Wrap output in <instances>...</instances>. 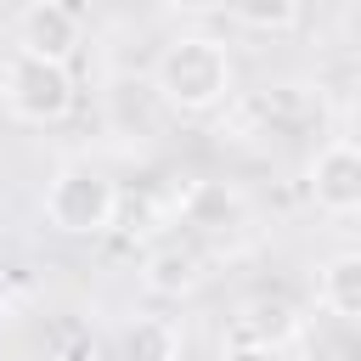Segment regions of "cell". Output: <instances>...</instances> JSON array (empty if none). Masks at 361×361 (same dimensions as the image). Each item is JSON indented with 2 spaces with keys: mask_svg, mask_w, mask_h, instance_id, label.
I'll list each match as a JSON object with an SVG mask.
<instances>
[{
  "mask_svg": "<svg viewBox=\"0 0 361 361\" xmlns=\"http://www.w3.org/2000/svg\"><path fill=\"white\" fill-rule=\"evenodd\" d=\"M231 85H237V68H231V51L226 39L214 34H175L158 62H152V90L175 107V113H214L231 102Z\"/></svg>",
  "mask_w": 361,
  "mask_h": 361,
  "instance_id": "6da1fadb",
  "label": "cell"
},
{
  "mask_svg": "<svg viewBox=\"0 0 361 361\" xmlns=\"http://www.w3.org/2000/svg\"><path fill=\"white\" fill-rule=\"evenodd\" d=\"M39 214H45V226L62 231V237H102V231H113V220H118V186H113L96 164H62V169L45 180Z\"/></svg>",
  "mask_w": 361,
  "mask_h": 361,
  "instance_id": "7a4b0ae2",
  "label": "cell"
},
{
  "mask_svg": "<svg viewBox=\"0 0 361 361\" xmlns=\"http://www.w3.org/2000/svg\"><path fill=\"white\" fill-rule=\"evenodd\" d=\"M0 102L23 124H56L73 107V73L62 62H39V56L11 51L0 62Z\"/></svg>",
  "mask_w": 361,
  "mask_h": 361,
  "instance_id": "3957f363",
  "label": "cell"
},
{
  "mask_svg": "<svg viewBox=\"0 0 361 361\" xmlns=\"http://www.w3.org/2000/svg\"><path fill=\"white\" fill-rule=\"evenodd\" d=\"M11 34H17V51H23V56L62 62V68H68L73 51L85 45V23H79V11L62 6V0H34V6H23L17 23H11Z\"/></svg>",
  "mask_w": 361,
  "mask_h": 361,
  "instance_id": "277c9868",
  "label": "cell"
},
{
  "mask_svg": "<svg viewBox=\"0 0 361 361\" xmlns=\"http://www.w3.org/2000/svg\"><path fill=\"white\" fill-rule=\"evenodd\" d=\"M305 186L316 197L322 214H361V141H327L310 169H305Z\"/></svg>",
  "mask_w": 361,
  "mask_h": 361,
  "instance_id": "5b68a950",
  "label": "cell"
},
{
  "mask_svg": "<svg viewBox=\"0 0 361 361\" xmlns=\"http://www.w3.org/2000/svg\"><path fill=\"white\" fill-rule=\"evenodd\" d=\"M299 327H305V316L288 305V299H248L237 316H231V338H243V344H259V350H276L282 355V344L288 338H299Z\"/></svg>",
  "mask_w": 361,
  "mask_h": 361,
  "instance_id": "8992f818",
  "label": "cell"
},
{
  "mask_svg": "<svg viewBox=\"0 0 361 361\" xmlns=\"http://www.w3.org/2000/svg\"><path fill=\"white\" fill-rule=\"evenodd\" d=\"M197 282H203V259H197V248H186V243H164V248H152L147 265H141V288L158 293V299H180V293H192Z\"/></svg>",
  "mask_w": 361,
  "mask_h": 361,
  "instance_id": "52a82bcc",
  "label": "cell"
},
{
  "mask_svg": "<svg viewBox=\"0 0 361 361\" xmlns=\"http://www.w3.org/2000/svg\"><path fill=\"white\" fill-rule=\"evenodd\" d=\"M316 293H322V305H327L333 316L361 322V248L333 254V259L322 265V276H316Z\"/></svg>",
  "mask_w": 361,
  "mask_h": 361,
  "instance_id": "ba28073f",
  "label": "cell"
},
{
  "mask_svg": "<svg viewBox=\"0 0 361 361\" xmlns=\"http://www.w3.org/2000/svg\"><path fill=\"white\" fill-rule=\"evenodd\" d=\"M124 361H180V333L164 316H147L124 333Z\"/></svg>",
  "mask_w": 361,
  "mask_h": 361,
  "instance_id": "9c48e42d",
  "label": "cell"
},
{
  "mask_svg": "<svg viewBox=\"0 0 361 361\" xmlns=\"http://www.w3.org/2000/svg\"><path fill=\"white\" fill-rule=\"evenodd\" d=\"M231 23L254 28V34H288V28H299V6L293 0H243V6H231Z\"/></svg>",
  "mask_w": 361,
  "mask_h": 361,
  "instance_id": "30bf717a",
  "label": "cell"
},
{
  "mask_svg": "<svg viewBox=\"0 0 361 361\" xmlns=\"http://www.w3.org/2000/svg\"><path fill=\"white\" fill-rule=\"evenodd\" d=\"M220 361H276V350H259V344H243V338H226Z\"/></svg>",
  "mask_w": 361,
  "mask_h": 361,
  "instance_id": "8fae6325",
  "label": "cell"
},
{
  "mask_svg": "<svg viewBox=\"0 0 361 361\" xmlns=\"http://www.w3.org/2000/svg\"><path fill=\"white\" fill-rule=\"evenodd\" d=\"M6 299H11V293H6V276H0V316H6Z\"/></svg>",
  "mask_w": 361,
  "mask_h": 361,
  "instance_id": "7c38bea8",
  "label": "cell"
}]
</instances>
